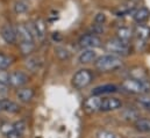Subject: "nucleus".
Segmentation results:
<instances>
[{
    "mask_svg": "<svg viewBox=\"0 0 150 138\" xmlns=\"http://www.w3.org/2000/svg\"><path fill=\"white\" fill-rule=\"evenodd\" d=\"M55 55L59 61H68L70 58V52L65 46L57 45L55 46Z\"/></svg>",
    "mask_w": 150,
    "mask_h": 138,
    "instance_id": "412c9836",
    "label": "nucleus"
},
{
    "mask_svg": "<svg viewBox=\"0 0 150 138\" xmlns=\"http://www.w3.org/2000/svg\"><path fill=\"white\" fill-rule=\"evenodd\" d=\"M133 34H135V36L140 39H143V41H147L150 38V28L148 26L143 25V23H137L134 28V32Z\"/></svg>",
    "mask_w": 150,
    "mask_h": 138,
    "instance_id": "9b49d317",
    "label": "nucleus"
},
{
    "mask_svg": "<svg viewBox=\"0 0 150 138\" xmlns=\"http://www.w3.org/2000/svg\"><path fill=\"white\" fill-rule=\"evenodd\" d=\"M0 104H1V110L6 111V113H9V114H15L19 111L20 107L19 104H15L14 101L12 100H8V99H2L0 100Z\"/></svg>",
    "mask_w": 150,
    "mask_h": 138,
    "instance_id": "ddd939ff",
    "label": "nucleus"
},
{
    "mask_svg": "<svg viewBox=\"0 0 150 138\" xmlns=\"http://www.w3.org/2000/svg\"><path fill=\"white\" fill-rule=\"evenodd\" d=\"M121 87L132 94H137V95H142L146 94L150 91V85L148 80L143 81V80H137L134 78H129L122 81Z\"/></svg>",
    "mask_w": 150,
    "mask_h": 138,
    "instance_id": "f03ea898",
    "label": "nucleus"
},
{
    "mask_svg": "<svg viewBox=\"0 0 150 138\" xmlns=\"http://www.w3.org/2000/svg\"><path fill=\"white\" fill-rule=\"evenodd\" d=\"M137 138H142V137H137Z\"/></svg>",
    "mask_w": 150,
    "mask_h": 138,
    "instance_id": "4c0bfd02",
    "label": "nucleus"
},
{
    "mask_svg": "<svg viewBox=\"0 0 150 138\" xmlns=\"http://www.w3.org/2000/svg\"><path fill=\"white\" fill-rule=\"evenodd\" d=\"M8 85H4V84H0V94H6L8 92Z\"/></svg>",
    "mask_w": 150,
    "mask_h": 138,
    "instance_id": "f704fd0d",
    "label": "nucleus"
},
{
    "mask_svg": "<svg viewBox=\"0 0 150 138\" xmlns=\"http://www.w3.org/2000/svg\"><path fill=\"white\" fill-rule=\"evenodd\" d=\"M34 25H35V28H36V32H38V39L42 41L45 37V34H47V25H45V21L42 18H38V20L34 21Z\"/></svg>",
    "mask_w": 150,
    "mask_h": 138,
    "instance_id": "aec40b11",
    "label": "nucleus"
},
{
    "mask_svg": "<svg viewBox=\"0 0 150 138\" xmlns=\"http://www.w3.org/2000/svg\"><path fill=\"white\" fill-rule=\"evenodd\" d=\"M11 64H12V58L4 54H0V70H6L11 66Z\"/></svg>",
    "mask_w": 150,
    "mask_h": 138,
    "instance_id": "a878e982",
    "label": "nucleus"
},
{
    "mask_svg": "<svg viewBox=\"0 0 150 138\" xmlns=\"http://www.w3.org/2000/svg\"><path fill=\"white\" fill-rule=\"evenodd\" d=\"M19 48H20V51L22 52V55L28 56L34 51L35 44H34V42H20Z\"/></svg>",
    "mask_w": 150,
    "mask_h": 138,
    "instance_id": "4be33fe9",
    "label": "nucleus"
},
{
    "mask_svg": "<svg viewBox=\"0 0 150 138\" xmlns=\"http://www.w3.org/2000/svg\"><path fill=\"white\" fill-rule=\"evenodd\" d=\"M14 130V125L12 123H4L1 127H0V131L6 136L7 134H9L11 131Z\"/></svg>",
    "mask_w": 150,
    "mask_h": 138,
    "instance_id": "cd10ccee",
    "label": "nucleus"
},
{
    "mask_svg": "<svg viewBox=\"0 0 150 138\" xmlns=\"http://www.w3.org/2000/svg\"><path fill=\"white\" fill-rule=\"evenodd\" d=\"M16 96L18 99L21 101V102H29L32 101V99L34 98V91L32 88H27V87H23V88H20L18 92H16Z\"/></svg>",
    "mask_w": 150,
    "mask_h": 138,
    "instance_id": "4468645a",
    "label": "nucleus"
},
{
    "mask_svg": "<svg viewBox=\"0 0 150 138\" xmlns=\"http://www.w3.org/2000/svg\"><path fill=\"white\" fill-rule=\"evenodd\" d=\"M93 80V75L91 71L87 69H81L77 71L72 77V86L76 89H83L87 87Z\"/></svg>",
    "mask_w": 150,
    "mask_h": 138,
    "instance_id": "20e7f679",
    "label": "nucleus"
},
{
    "mask_svg": "<svg viewBox=\"0 0 150 138\" xmlns=\"http://www.w3.org/2000/svg\"><path fill=\"white\" fill-rule=\"evenodd\" d=\"M139 102L142 104V106H144L147 109H150V98L148 96H144L143 94L139 98Z\"/></svg>",
    "mask_w": 150,
    "mask_h": 138,
    "instance_id": "473e14b6",
    "label": "nucleus"
},
{
    "mask_svg": "<svg viewBox=\"0 0 150 138\" xmlns=\"http://www.w3.org/2000/svg\"><path fill=\"white\" fill-rule=\"evenodd\" d=\"M96 138H117L116 135L108 130H99L96 134Z\"/></svg>",
    "mask_w": 150,
    "mask_h": 138,
    "instance_id": "bb28decb",
    "label": "nucleus"
},
{
    "mask_svg": "<svg viewBox=\"0 0 150 138\" xmlns=\"http://www.w3.org/2000/svg\"><path fill=\"white\" fill-rule=\"evenodd\" d=\"M28 9H29V6H28V4H27L26 1H23V0H18V1L14 4V12H15L16 14H23V13H26Z\"/></svg>",
    "mask_w": 150,
    "mask_h": 138,
    "instance_id": "b1692460",
    "label": "nucleus"
},
{
    "mask_svg": "<svg viewBox=\"0 0 150 138\" xmlns=\"http://www.w3.org/2000/svg\"><path fill=\"white\" fill-rule=\"evenodd\" d=\"M0 84L9 85V73H7L5 70H0Z\"/></svg>",
    "mask_w": 150,
    "mask_h": 138,
    "instance_id": "c85d7f7f",
    "label": "nucleus"
},
{
    "mask_svg": "<svg viewBox=\"0 0 150 138\" xmlns=\"http://www.w3.org/2000/svg\"><path fill=\"white\" fill-rule=\"evenodd\" d=\"M101 100H103V98H101L100 95H92V96L87 98V99L84 101L83 108H84V110H85L86 113H88V114L99 111V110H100Z\"/></svg>",
    "mask_w": 150,
    "mask_h": 138,
    "instance_id": "423d86ee",
    "label": "nucleus"
},
{
    "mask_svg": "<svg viewBox=\"0 0 150 138\" xmlns=\"http://www.w3.org/2000/svg\"><path fill=\"white\" fill-rule=\"evenodd\" d=\"M13 125H14V130H16L18 132H20L21 135H22L23 131L26 130V123H25L23 121H19V122L14 123Z\"/></svg>",
    "mask_w": 150,
    "mask_h": 138,
    "instance_id": "7c9ffc66",
    "label": "nucleus"
},
{
    "mask_svg": "<svg viewBox=\"0 0 150 138\" xmlns=\"http://www.w3.org/2000/svg\"><path fill=\"white\" fill-rule=\"evenodd\" d=\"M15 30H16V36H18L20 42H35V39L33 38L32 34L29 33L26 25H23V23L18 25Z\"/></svg>",
    "mask_w": 150,
    "mask_h": 138,
    "instance_id": "9d476101",
    "label": "nucleus"
},
{
    "mask_svg": "<svg viewBox=\"0 0 150 138\" xmlns=\"http://www.w3.org/2000/svg\"><path fill=\"white\" fill-rule=\"evenodd\" d=\"M122 107V102L116 98H103L100 111H112Z\"/></svg>",
    "mask_w": 150,
    "mask_h": 138,
    "instance_id": "1a4fd4ad",
    "label": "nucleus"
},
{
    "mask_svg": "<svg viewBox=\"0 0 150 138\" xmlns=\"http://www.w3.org/2000/svg\"><path fill=\"white\" fill-rule=\"evenodd\" d=\"M150 18V11L146 7H141L133 13V19L136 23H144Z\"/></svg>",
    "mask_w": 150,
    "mask_h": 138,
    "instance_id": "f8f14e48",
    "label": "nucleus"
},
{
    "mask_svg": "<svg viewBox=\"0 0 150 138\" xmlns=\"http://www.w3.org/2000/svg\"><path fill=\"white\" fill-rule=\"evenodd\" d=\"M94 66L100 72H112L122 66V59L116 55H105L94 61Z\"/></svg>",
    "mask_w": 150,
    "mask_h": 138,
    "instance_id": "f257e3e1",
    "label": "nucleus"
},
{
    "mask_svg": "<svg viewBox=\"0 0 150 138\" xmlns=\"http://www.w3.org/2000/svg\"><path fill=\"white\" fill-rule=\"evenodd\" d=\"M0 111H1V104H0Z\"/></svg>",
    "mask_w": 150,
    "mask_h": 138,
    "instance_id": "e433bc0d",
    "label": "nucleus"
},
{
    "mask_svg": "<svg viewBox=\"0 0 150 138\" xmlns=\"http://www.w3.org/2000/svg\"><path fill=\"white\" fill-rule=\"evenodd\" d=\"M132 1H133V2H137L139 0H132Z\"/></svg>",
    "mask_w": 150,
    "mask_h": 138,
    "instance_id": "c9c22d12",
    "label": "nucleus"
},
{
    "mask_svg": "<svg viewBox=\"0 0 150 138\" xmlns=\"http://www.w3.org/2000/svg\"><path fill=\"white\" fill-rule=\"evenodd\" d=\"M28 81V75L22 71H14L9 73V85L13 87H22Z\"/></svg>",
    "mask_w": 150,
    "mask_h": 138,
    "instance_id": "0eeeda50",
    "label": "nucleus"
},
{
    "mask_svg": "<svg viewBox=\"0 0 150 138\" xmlns=\"http://www.w3.org/2000/svg\"><path fill=\"white\" fill-rule=\"evenodd\" d=\"M106 22V15L104 13H98L94 18V23H98V25H104Z\"/></svg>",
    "mask_w": 150,
    "mask_h": 138,
    "instance_id": "2f4dec72",
    "label": "nucleus"
},
{
    "mask_svg": "<svg viewBox=\"0 0 150 138\" xmlns=\"http://www.w3.org/2000/svg\"><path fill=\"white\" fill-rule=\"evenodd\" d=\"M78 44L83 49H94V48H98L101 45V39L99 38L98 35L91 33V34L83 35L79 38Z\"/></svg>",
    "mask_w": 150,
    "mask_h": 138,
    "instance_id": "39448f33",
    "label": "nucleus"
},
{
    "mask_svg": "<svg viewBox=\"0 0 150 138\" xmlns=\"http://www.w3.org/2000/svg\"><path fill=\"white\" fill-rule=\"evenodd\" d=\"M121 116L127 122H135L136 120L140 118V113L134 108H126L122 110Z\"/></svg>",
    "mask_w": 150,
    "mask_h": 138,
    "instance_id": "dca6fc26",
    "label": "nucleus"
},
{
    "mask_svg": "<svg viewBox=\"0 0 150 138\" xmlns=\"http://www.w3.org/2000/svg\"><path fill=\"white\" fill-rule=\"evenodd\" d=\"M6 138H21V134L18 132L16 130H13V131H11L9 134L6 135Z\"/></svg>",
    "mask_w": 150,
    "mask_h": 138,
    "instance_id": "72a5a7b5",
    "label": "nucleus"
},
{
    "mask_svg": "<svg viewBox=\"0 0 150 138\" xmlns=\"http://www.w3.org/2000/svg\"><path fill=\"white\" fill-rule=\"evenodd\" d=\"M134 127L140 132H150V118H139L134 122Z\"/></svg>",
    "mask_w": 150,
    "mask_h": 138,
    "instance_id": "6ab92c4d",
    "label": "nucleus"
},
{
    "mask_svg": "<svg viewBox=\"0 0 150 138\" xmlns=\"http://www.w3.org/2000/svg\"><path fill=\"white\" fill-rule=\"evenodd\" d=\"M117 91V87L115 85H101L96 87L92 91V95H103V94H110V93H114Z\"/></svg>",
    "mask_w": 150,
    "mask_h": 138,
    "instance_id": "f3484780",
    "label": "nucleus"
},
{
    "mask_svg": "<svg viewBox=\"0 0 150 138\" xmlns=\"http://www.w3.org/2000/svg\"><path fill=\"white\" fill-rule=\"evenodd\" d=\"M97 59V52L93 49H86L83 51L79 56V63L81 64H88Z\"/></svg>",
    "mask_w": 150,
    "mask_h": 138,
    "instance_id": "2eb2a0df",
    "label": "nucleus"
},
{
    "mask_svg": "<svg viewBox=\"0 0 150 138\" xmlns=\"http://www.w3.org/2000/svg\"><path fill=\"white\" fill-rule=\"evenodd\" d=\"M26 26H27V28H28L29 33H30L32 36H33V38H34V39H38V32H36V28H35L34 22H28V23H26Z\"/></svg>",
    "mask_w": 150,
    "mask_h": 138,
    "instance_id": "c756f323",
    "label": "nucleus"
},
{
    "mask_svg": "<svg viewBox=\"0 0 150 138\" xmlns=\"http://www.w3.org/2000/svg\"><path fill=\"white\" fill-rule=\"evenodd\" d=\"M1 37L2 39L7 43V44H14L18 39V36H16V30L13 26L11 25H5L2 28H1Z\"/></svg>",
    "mask_w": 150,
    "mask_h": 138,
    "instance_id": "6e6552de",
    "label": "nucleus"
},
{
    "mask_svg": "<svg viewBox=\"0 0 150 138\" xmlns=\"http://www.w3.org/2000/svg\"><path fill=\"white\" fill-rule=\"evenodd\" d=\"M26 66H27V69L29 70V71L36 72L38 68H40V62H38V59L36 57H29L27 59V62H26Z\"/></svg>",
    "mask_w": 150,
    "mask_h": 138,
    "instance_id": "393cba45",
    "label": "nucleus"
},
{
    "mask_svg": "<svg viewBox=\"0 0 150 138\" xmlns=\"http://www.w3.org/2000/svg\"><path fill=\"white\" fill-rule=\"evenodd\" d=\"M133 37V30L128 27H120L116 30V38H119L122 42H129Z\"/></svg>",
    "mask_w": 150,
    "mask_h": 138,
    "instance_id": "a211bd4d",
    "label": "nucleus"
},
{
    "mask_svg": "<svg viewBox=\"0 0 150 138\" xmlns=\"http://www.w3.org/2000/svg\"><path fill=\"white\" fill-rule=\"evenodd\" d=\"M129 74H130L132 78L137 79V80H143V81L148 80V79H147V73L142 69H140V68H134V69H132V71L129 72Z\"/></svg>",
    "mask_w": 150,
    "mask_h": 138,
    "instance_id": "5701e85b",
    "label": "nucleus"
},
{
    "mask_svg": "<svg viewBox=\"0 0 150 138\" xmlns=\"http://www.w3.org/2000/svg\"><path fill=\"white\" fill-rule=\"evenodd\" d=\"M105 49L116 56H127L129 54V45L127 42H122L119 38L108 39L105 43Z\"/></svg>",
    "mask_w": 150,
    "mask_h": 138,
    "instance_id": "7ed1b4c3",
    "label": "nucleus"
}]
</instances>
